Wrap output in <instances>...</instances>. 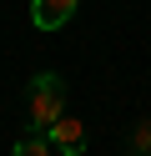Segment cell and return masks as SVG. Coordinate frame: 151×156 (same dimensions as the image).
<instances>
[{"label":"cell","mask_w":151,"mask_h":156,"mask_svg":"<svg viewBox=\"0 0 151 156\" xmlns=\"http://www.w3.org/2000/svg\"><path fill=\"white\" fill-rule=\"evenodd\" d=\"M25 116H30V131H50L66 116V76H56V71L30 76L25 81Z\"/></svg>","instance_id":"1"},{"label":"cell","mask_w":151,"mask_h":156,"mask_svg":"<svg viewBox=\"0 0 151 156\" xmlns=\"http://www.w3.org/2000/svg\"><path fill=\"white\" fill-rule=\"evenodd\" d=\"M45 136H50V146L60 156H86V126H81V116H60Z\"/></svg>","instance_id":"2"},{"label":"cell","mask_w":151,"mask_h":156,"mask_svg":"<svg viewBox=\"0 0 151 156\" xmlns=\"http://www.w3.org/2000/svg\"><path fill=\"white\" fill-rule=\"evenodd\" d=\"M81 0H30V20H35V30H60V25L76 15Z\"/></svg>","instance_id":"3"},{"label":"cell","mask_w":151,"mask_h":156,"mask_svg":"<svg viewBox=\"0 0 151 156\" xmlns=\"http://www.w3.org/2000/svg\"><path fill=\"white\" fill-rule=\"evenodd\" d=\"M56 146H50V136L45 131H25V136H15V146H10V156H50Z\"/></svg>","instance_id":"4"},{"label":"cell","mask_w":151,"mask_h":156,"mask_svg":"<svg viewBox=\"0 0 151 156\" xmlns=\"http://www.w3.org/2000/svg\"><path fill=\"white\" fill-rule=\"evenodd\" d=\"M131 156H151V116L131 131Z\"/></svg>","instance_id":"5"}]
</instances>
